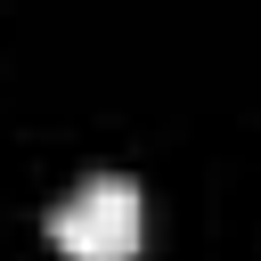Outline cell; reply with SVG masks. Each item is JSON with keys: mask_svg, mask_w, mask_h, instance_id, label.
Here are the masks:
<instances>
[{"mask_svg": "<svg viewBox=\"0 0 261 261\" xmlns=\"http://www.w3.org/2000/svg\"><path fill=\"white\" fill-rule=\"evenodd\" d=\"M49 245L65 261H139V188L98 171L49 212Z\"/></svg>", "mask_w": 261, "mask_h": 261, "instance_id": "cell-1", "label": "cell"}]
</instances>
